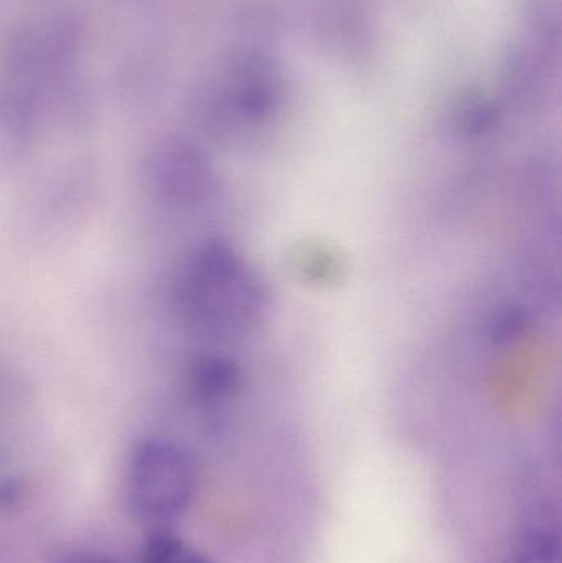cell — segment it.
<instances>
[{"label":"cell","mask_w":562,"mask_h":563,"mask_svg":"<svg viewBox=\"0 0 562 563\" xmlns=\"http://www.w3.org/2000/svg\"><path fill=\"white\" fill-rule=\"evenodd\" d=\"M184 323L211 340H240L266 320L269 291L257 271L223 240L190 251L175 284Z\"/></svg>","instance_id":"1"},{"label":"cell","mask_w":562,"mask_h":563,"mask_svg":"<svg viewBox=\"0 0 562 563\" xmlns=\"http://www.w3.org/2000/svg\"><path fill=\"white\" fill-rule=\"evenodd\" d=\"M197 492V470L187 450L167 439L142 440L128 466V501L151 529L174 528Z\"/></svg>","instance_id":"2"},{"label":"cell","mask_w":562,"mask_h":563,"mask_svg":"<svg viewBox=\"0 0 562 563\" xmlns=\"http://www.w3.org/2000/svg\"><path fill=\"white\" fill-rule=\"evenodd\" d=\"M148 184L164 203L190 208L208 200L214 188V174L198 148L172 144L152 158Z\"/></svg>","instance_id":"3"},{"label":"cell","mask_w":562,"mask_h":563,"mask_svg":"<svg viewBox=\"0 0 562 563\" xmlns=\"http://www.w3.org/2000/svg\"><path fill=\"white\" fill-rule=\"evenodd\" d=\"M187 379L195 399L217 404L231 399L241 389L243 371L233 357L201 353L191 360Z\"/></svg>","instance_id":"4"},{"label":"cell","mask_w":562,"mask_h":563,"mask_svg":"<svg viewBox=\"0 0 562 563\" xmlns=\"http://www.w3.org/2000/svg\"><path fill=\"white\" fill-rule=\"evenodd\" d=\"M142 563H213L188 545L174 528L151 529L141 551Z\"/></svg>","instance_id":"5"},{"label":"cell","mask_w":562,"mask_h":563,"mask_svg":"<svg viewBox=\"0 0 562 563\" xmlns=\"http://www.w3.org/2000/svg\"><path fill=\"white\" fill-rule=\"evenodd\" d=\"M514 563H561L560 544L550 536H540L525 545Z\"/></svg>","instance_id":"6"},{"label":"cell","mask_w":562,"mask_h":563,"mask_svg":"<svg viewBox=\"0 0 562 563\" xmlns=\"http://www.w3.org/2000/svg\"><path fill=\"white\" fill-rule=\"evenodd\" d=\"M527 324V317L521 313L517 308L505 310L504 313L498 314L494 323V336L498 341H508L511 338L518 336L525 330Z\"/></svg>","instance_id":"7"},{"label":"cell","mask_w":562,"mask_h":563,"mask_svg":"<svg viewBox=\"0 0 562 563\" xmlns=\"http://www.w3.org/2000/svg\"><path fill=\"white\" fill-rule=\"evenodd\" d=\"M20 498L15 483H3L0 486V505H13Z\"/></svg>","instance_id":"8"},{"label":"cell","mask_w":562,"mask_h":563,"mask_svg":"<svg viewBox=\"0 0 562 563\" xmlns=\"http://www.w3.org/2000/svg\"><path fill=\"white\" fill-rule=\"evenodd\" d=\"M66 563H115L108 558H99V555H85V558L71 559Z\"/></svg>","instance_id":"9"}]
</instances>
